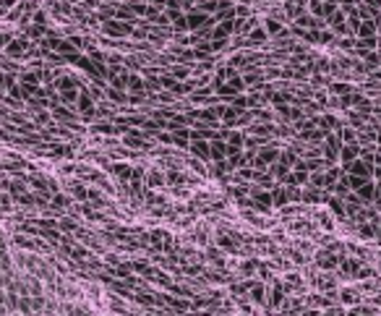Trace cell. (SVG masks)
I'll return each mask as SVG.
<instances>
[{"mask_svg": "<svg viewBox=\"0 0 381 316\" xmlns=\"http://www.w3.org/2000/svg\"><path fill=\"white\" fill-rule=\"evenodd\" d=\"M52 86L58 92L60 104H76V99H79V94H81V84L76 81L73 76H68V73H60Z\"/></svg>", "mask_w": 381, "mask_h": 316, "instance_id": "cell-1", "label": "cell"}, {"mask_svg": "<svg viewBox=\"0 0 381 316\" xmlns=\"http://www.w3.org/2000/svg\"><path fill=\"white\" fill-rule=\"evenodd\" d=\"M214 92L220 94V97H225V99H235L238 94H243V92H246V81H243V76H240V73H238V76H233V79H227L222 86H217L214 89Z\"/></svg>", "mask_w": 381, "mask_h": 316, "instance_id": "cell-2", "label": "cell"}, {"mask_svg": "<svg viewBox=\"0 0 381 316\" xmlns=\"http://www.w3.org/2000/svg\"><path fill=\"white\" fill-rule=\"evenodd\" d=\"M280 152H282V149H277V146H261V149L256 152L253 170H264V168H271V165H277Z\"/></svg>", "mask_w": 381, "mask_h": 316, "instance_id": "cell-3", "label": "cell"}, {"mask_svg": "<svg viewBox=\"0 0 381 316\" xmlns=\"http://www.w3.org/2000/svg\"><path fill=\"white\" fill-rule=\"evenodd\" d=\"M248 206H253L256 212L266 215L269 209L274 206V201H271V191H264V188H253V191H251V199H248Z\"/></svg>", "mask_w": 381, "mask_h": 316, "instance_id": "cell-4", "label": "cell"}, {"mask_svg": "<svg viewBox=\"0 0 381 316\" xmlns=\"http://www.w3.org/2000/svg\"><path fill=\"white\" fill-rule=\"evenodd\" d=\"M102 32L107 37H128V34H133V24L120 21V19H110V21H102Z\"/></svg>", "mask_w": 381, "mask_h": 316, "instance_id": "cell-5", "label": "cell"}, {"mask_svg": "<svg viewBox=\"0 0 381 316\" xmlns=\"http://www.w3.org/2000/svg\"><path fill=\"white\" fill-rule=\"evenodd\" d=\"M123 144H126L128 149H144V152L151 146V141L144 136L141 131H136V128H128V131L123 133Z\"/></svg>", "mask_w": 381, "mask_h": 316, "instance_id": "cell-6", "label": "cell"}, {"mask_svg": "<svg viewBox=\"0 0 381 316\" xmlns=\"http://www.w3.org/2000/svg\"><path fill=\"white\" fill-rule=\"evenodd\" d=\"M222 139L227 141L230 152H243V149H246V136H243L240 131H235V128H225L222 131Z\"/></svg>", "mask_w": 381, "mask_h": 316, "instance_id": "cell-7", "label": "cell"}, {"mask_svg": "<svg viewBox=\"0 0 381 316\" xmlns=\"http://www.w3.org/2000/svg\"><path fill=\"white\" fill-rule=\"evenodd\" d=\"M191 157H196V160H201V162H209L211 160V141H204V139H196V141H191Z\"/></svg>", "mask_w": 381, "mask_h": 316, "instance_id": "cell-8", "label": "cell"}, {"mask_svg": "<svg viewBox=\"0 0 381 316\" xmlns=\"http://www.w3.org/2000/svg\"><path fill=\"white\" fill-rule=\"evenodd\" d=\"M146 240H149V243H154L157 248H165V251L173 248V235L167 233V230H151L146 235Z\"/></svg>", "mask_w": 381, "mask_h": 316, "instance_id": "cell-9", "label": "cell"}, {"mask_svg": "<svg viewBox=\"0 0 381 316\" xmlns=\"http://www.w3.org/2000/svg\"><path fill=\"white\" fill-rule=\"evenodd\" d=\"M235 34V21H217V26L211 29V39H220V42H227Z\"/></svg>", "mask_w": 381, "mask_h": 316, "instance_id": "cell-10", "label": "cell"}, {"mask_svg": "<svg viewBox=\"0 0 381 316\" xmlns=\"http://www.w3.org/2000/svg\"><path fill=\"white\" fill-rule=\"evenodd\" d=\"M110 175L118 178L120 183H131L133 180V168L126 165V162H115V165H110Z\"/></svg>", "mask_w": 381, "mask_h": 316, "instance_id": "cell-11", "label": "cell"}, {"mask_svg": "<svg viewBox=\"0 0 381 316\" xmlns=\"http://www.w3.org/2000/svg\"><path fill=\"white\" fill-rule=\"evenodd\" d=\"M342 259H340V253H334V251H318L316 253V264L321 267V269H334Z\"/></svg>", "mask_w": 381, "mask_h": 316, "instance_id": "cell-12", "label": "cell"}, {"mask_svg": "<svg viewBox=\"0 0 381 316\" xmlns=\"http://www.w3.org/2000/svg\"><path fill=\"white\" fill-rule=\"evenodd\" d=\"M227 154H230V146H227V141L225 139H214L211 141V162H225L227 160Z\"/></svg>", "mask_w": 381, "mask_h": 316, "instance_id": "cell-13", "label": "cell"}, {"mask_svg": "<svg viewBox=\"0 0 381 316\" xmlns=\"http://www.w3.org/2000/svg\"><path fill=\"white\" fill-rule=\"evenodd\" d=\"M26 50H29L26 37H21V39H19V37H13V39H11V44L6 47V55H8V58H21Z\"/></svg>", "mask_w": 381, "mask_h": 316, "instance_id": "cell-14", "label": "cell"}, {"mask_svg": "<svg viewBox=\"0 0 381 316\" xmlns=\"http://www.w3.org/2000/svg\"><path fill=\"white\" fill-rule=\"evenodd\" d=\"M246 293L251 300H256V303H264V295H266V285L264 282H246Z\"/></svg>", "mask_w": 381, "mask_h": 316, "instance_id": "cell-15", "label": "cell"}, {"mask_svg": "<svg viewBox=\"0 0 381 316\" xmlns=\"http://www.w3.org/2000/svg\"><path fill=\"white\" fill-rule=\"evenodd\" d=\"M52 118L55 120H60V123H73V120H76V115H79V113H71L68 108H66V104H52Z\"/></svg>", "mask_w": 381, "mask_h": 316, "instance_id": "cell-16", "label": "cell"}, {"mask_svg": "<svg viewBox=\"0 0 381 316\" xmlns=\"http://www.w3.org/2000/svg\"><path fill=\"white\" fill-rule=\"evenodd\" d=\"M13 243H16L19 248H32V251H39V248H44V243L42 240H37V238H29V235H13Z\"/></svg>", "mask_w": 381, "mask_h": 316, "instance_id": "cell-17", "label": "cell"}, {"mask_svg": "<svg viewBox=\"0 0 381 316\" xmlns=\"http://www.w3.org/2000/svg\"><path fill=\"white\" fill-rule=\"evenodd\" d=\"M217 246L222 248V251H227V253H238V240H235V235L233 233H220L217 235Z\"/></svg>", "mask_w": 381, "mask_h": 316, "instance_id": "cell-18", "label": "cell"}, {"mask_svg": "<svg viewBox=\"0 0 381 316\" xmlns=\"http://www.w3.org/2000/svg\"><path fill=\"white\" fill-rule=\"evenodd\" d=\"M269 39V34H266V29H264V24H258V26H253L251 32H248V44H264Z\"/></svg>", "mask_w": 381, "mask_h": 316, "instance_id": "cell-19", "label": "cell"}, {"mask_svg": "<svg viewBox=\"0 0 381 316\" xmlns=\"http://www.w3.org/2000/svg\"><path fill=\"white\" fill-rule=\"evenodd\" d=\"M264 29H266L269 37H280V34H285V24L277 21V19H266V21H264Z\"/></svg>", "mask_w": 381, "mask_h": 316, "instance_id": "cell-20", "label": "cell"}, {"mask_svg": "<svg viewBox=\"0 0 381 316\" xmlns=\"http://www.w3.org/2000/svg\"><path fill=\"white\" fill-rule=\"evenodd\" d=\"M144 89H146V81L139 76V73H131V81H128V92L133 94H144Z\"/></svg>", "mask_w": 381, "mask_h": 316, "instance_id": "cell-21", "label": "cell"}, {"mask_svg": "<svg viewBox=\"0 0 381 316\" xmlns=\"http://www.w3.org/2000/svg\"><path fill=\"white\" fill-rule=\"evenodd\" d=\"M71 196L79 201H89V188L84 183H71Z\"/></svg>", "mask_w": 381, "mask_h": 316, "instance_id": "cell-22", "label": "cell"}, {"mask_svg": "<svg viewBox=\"0 0 381 316\" xmlns=\"http://www.w3.org/2000/svg\"><path fill=\"white\" fill-rule=\"evenodd\" d=\"M144 183H149V186H165L167 180H165V175L162 173H157V170H146V178H144Z\"/></svg>", "mask_w": 381, "mask_h": 316, "instance_id": "cell-23", "label": "cell"}, {"mask_svg": "<svg viewBox=\"0 0 381 316\" xmlns=\"http://www.w3.org/2000/svg\"><path fill=\"white\" fill-rule=\"evenodd\" d=\"M282 298H285V290H282V285H280V282H274V285H271V295H269V303H271V306H280V303H282Z\"/></svg>", "mask_w": 381, "mask_h": 316, "instance_id": "cell-24", "label": "cell"}, {"mask_svg": "<svg viewBox=\"0 0 381 316\" xmlns=\"http://www.w3.org/2000/svg\"><path fill=\"white\" fill-rule=\"evenodd\" d=\"M329 92H332V94H342V97H347V94H353V86L345 84V81H334V84L329 86Z\"/></svg>", "mask_w": 381, "mask_h": 316, "instance_id": "cell-25", "label": "cell"}, {"mask_svg": "<svg viewBox=\"0 0 381 316\" xmlns=\"http://www.w3.org/2000/svg\"><path fill=\"white\" fill-rule=\"evenodd\" d=\"M165 180H167L170 186H183V183H186V175L178 173V170H167V173H165Z\"/></svg>", "mask_w": 381, "mask_h": 316, "instance_id": "cell-26", "label": "cell"}, {"mask_svg": "<svg viewBox=\"0 0 381 316\" xmlns=\"http://www.w3.org/2000/svg\"><path fill=\"white\" fill-rule=\"evenodd\" d=\"M340 300L342 303H358V290L355 288H342L340 290Z\"/></svg>", "mask_w": 381, "mask_h": 316, "instance_id": "cell-27", "label": "cell"}, {"mask_svg": "<svg viewBox=\"0 0 381 316\" xmlns=\"http://www.w3.org/2000/svg\"><path fill=\"white\" fill-rule=\"evenodd\" d=\"M313 217H316L318 222H321V225H324V230H334V220L329 217V212H321V209H318V212H316Z\"/></svg>", "mask_w": 381, "mask_h": 316, "instance_id": "cell-28", "label": "cell"}, {"mask_svg": "<svg viewBox=\"0 0 381 316\" xmlns=\"http://www.w3.org/2000/svg\"><path fill=\"white\" fill-rule=\"evenodd\" d=\"M243 81H246V86H253V84H258V81H261V73H258V71H246V73H243Z\"/></svg>", "mask_w": 381, "mask_h": 316, "instance_id": "cell-29", "label": "cell"}, {"mask_svg": "<svg viewBox=\"0 0 381 316\" xmlns=\"http://www.w3.org/2000/svg\"><path fill=\"white\" fill-rule=\"evenodd\" d=\"M68 204H71V199H68V196H63V193H60V191H58V193H52V206H60V209H66Z\"/></svg>", "mask_w": 381, "mask_h": 316, "instance_id": "cell-30", "label": "cell"}, {"mask_svg": "<svg viewBox=\"0 0 381 316\" xmlns=\"http://www.w3.org/2000/svg\"><path fill=\"white\" fill-rule=\"evenodd\" d=\"M165 8L167 11H183V8H186V3H183V0H167Z\"/></svg>", "mask_w": 381, "mask_h": 316, "instance_id": "cell-31", "label": "cell"}, {"mask_svg": "<svg viewBox=\"0 0 381 316\" xmlns=\"http://www.w3.org/2000/svg\"><path fill=\"white\" fill-rule=\"evenodd\" d=\"M11 32H3V29H0V50H6L8 47V44H11Z\"/></svg>", "mask_w": 381, "mask_h": 316, "instance_id": "cell-32", "label": "cell"}, {"mask_svg": "<svg viewBox=\"0 0 381 316\" xmlns=\"http://www.w3.org/2000/svg\"><path fill=\"white\" fill-rule=\"evenodd\" d=\"M188 76V66L183 68V66H178V68H173V79L178 81V79H186Z\"/></svg>", "mask_w": 381, "mask_h": 316, "instance_id": "cell-33", "label": "cell"}, {"mask_svg": "<svg viewBox=\"0 0 381 316\" xmlns=\"http://www.w3.org/2000/svg\"><path fill=\"white\" fill-rule=\"evenodd\" d=\"M240 269H243V275H253L256 269H258V261H246V264H243Z\"/></svg>", "mask_w": 381, "mask_h": 316, "instance_id": "cell-34", "label": "cell"}, {"mask_svg": "<svg viewBox=\"0 0 381 316\" xmlns=\"http://www.w3.org/2000/svg\"><path fill=\"white\" fill-rule=\"evenodd\" d=\"M97 131H99V133H107V136H110V133H115L118 128H115L113 123H99V126H97Z\"/></svg>", "mask_w": 381, "mask_h": 316, "instance_id": "cell-35", "label": "cell"}, {"mask_svg": "<svg viewBox=\"0 0 381 316\" xmlns=\"http://www.w3.org/2000/svg\"><path fill=\"white\" fill-rule=\"evenodd\" d=\"M16 8V0H0V13L3 11H13Z\"/></svg>", "mask_w": 381, "mask_h": 316, "instance_id": "cell-36", "label": "cell"}, {"mask_svg": "<svg viewBox=\"0 0 381 316\" xmlns=\"http://www.w3.org/2000/svg\"><path fill=\"white\" fill-rule=\"evenodd\" d=\"M0 115H3V110H0Z\"/></svg>", "mask_w": 381, "mask_h": 316, "instance_id": "cell-37", "label": "cell"}]
</instances>
